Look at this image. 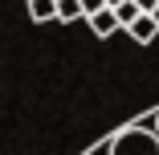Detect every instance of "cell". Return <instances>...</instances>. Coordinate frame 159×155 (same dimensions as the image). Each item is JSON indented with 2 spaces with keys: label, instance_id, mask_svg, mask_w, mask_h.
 <instances>
[{
  "label": "cell",
  "instance_id": "277c9868",
  "mask_svg": "<svg viewBox=\"0 0 159 155\" xmlns=\"http://www.w3.org/2000/svg\"><path fill=\"white\" fill-rule=\"evenodd\" d=\"M29 16H33V25L57 21V0H29Z\"/></svg>",
  "mask_w": 159,
  "mask_h": 155
},
{
  "label": "cell",
  "instance_id": "ba28073f",
  "mask_svg": "<svg viewBox=\"0 0 159 155\" xmlns=\"http://www.w3.org/2000/svg\"><path fill=\"white\" fill-rule=\"evenodd\" d=\"M139 8H143V12H155V8H159V0H139Z\"/></svg>",
  "mask_w": 159,
  "mask_h": 155
},
{
  "label": "cell",
  "instance_id": "7a4b0ae2",
  "mask_svg": "<svg viewBox=\"0 0 159 155\" xmlns=\"http://www.w3.org/2000/svg\"><path fill=\"white\" fill-rule=\"evenodd\" d=\"M126 33H131V41H135V45H151V41H155V33H159V21H155L151 12H139V16H135V25L126 29Z\"/></svg>",
  "mask_w": 159,
  "mask_h": 155
},
{
  "label": "cell",
  "instance_id": "9c48e42d",
  "mask_svg": "<svg viewBox=\"0 0 159 155\" xmlns=\"http://www.w3.org/2000/svg\"><path fill=\"white\" fill-rule=\"evenodd\" d=\"M151 127H155V131H159V110H155V114H151Z\"/></svg>",
  "mask_w": 159,
  "mask_h": 155
},
{
  "label": "cell",
  "instance_id": "5b68a950",
  "mask_svg": "<svg viewBox=\"0 0 159 155\" xmlns=\"http://www.w3.org/2000/svg\"><path fill=\"white\" fill-rule=\"evenodd\" d=\"M78 16H86V8H82V0H57V21H78Z\"/></svg>",
  "mask_w": 159,
  "mask_h": 155
},
{
  "label": "cell",
  "instance_id": "3957f363",
  "mask_svg": "<svg viewBox=\"0 0 159 155\" xmlns=\"http://www.w3.org/2000/svg\"><path fill=\"white\" fill-rule=\"evenodd\" d=\"M86 21H90V29H94L98 37H110L114 29H122V25H118V12H114V8H98V12H90Z\"/></svg>",
  "mask_w": 159,
  "mask_h": 155
},
{
  "label": "cell",
  "instance_id": "30bf717a",
  "mask_svg": "<svg viewBox=\"0 0 159 155\" xmlns=\"http://www.w3.org/2000/svg\"><path fill=\"white\" fill-rule=\"evenodd\" d=\"M118 4H122V0H106V8H118Z\"/></svg>",
  "mask_w": 159,
  "mask_h": 155
},
{
  "label": "cell",
  "instance_id": "8fae6325",
  "mask_svg": "<svg viewBox=\"0 0 159 155\" xmlns=\"http://www.w3.org/2000/svg\"><path fill=\"white\" fill-rule=\"evenodd\" d=\"M151 16H155V21H159V8H155V12H151Z\"/></svg>",
  "mask_w": 159,
  "mask_h": 155
},
{
  "label": "cell",
  "instance_id": "8992f818",
  "mask_svg": "<svg viewBox=\"0 0 159 155\" xmlns=\"http://www.w3.org/2000/svg\"><path fill=\"white\" fill-rule=\"evenodd\" d=\"M114 12H118V25H122V29H131V25H135V16H139L143 8H139V0H122Z\"/></svg>",
  "mask_w": 159,
  "mask_h": 155
},
{
  "label": "cell",
  "instance_id": "52a82bcc",
  "mask_svg": "<svg viewBox=\"0 0 159 155\" xmlns=\"http://www.w3.org/2000/svg\"><path fill=\"white\" fill-rule=\"evenodd\" d=\"M82 8H86V16H90V12H98V8H106V0H82Z\"/></svg>",
  "mask_w": 159,
  "mask_h": 155
},
{
  "label": "cell",
  "instance_id": "6da1fadb",
  "mask_svg": "<svg viewBox=\"0 0 159 155\" xmlns=\"http://www.w3.org/2000/svg\"><path fill=\"white\" fill-rule=\"evenodd\" d=\"M102 155H159V131L155 127H126V131H118L110 143H106V151Z\"/></svg>",
  "mask_w": 159,
  "mask_h": 155
}]
</instances>
